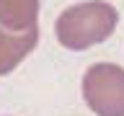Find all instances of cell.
I'll use <instances>...</instances> for the list:
<instances>
[{
    "instance_id": "7a4b0ae2",
    "label": "cell",
    "mask_w": 124,
    "mask_h": 116,
    "mask_svg": "<svg viewBox=\"0 0 124 116\" xmlns=\"http://www.w3.org/2000/svg\"><path fill=\"white\" fill-rule=\"evenodd\" d=\"M83 98L96 116H124V67L91 65L83 75Z\"/></svg>"
},
{
    "instance_id": "277c9868",
    "label": "cell",
    "mask_w": 124,
    "mask_h": 116,
    "mask_svg": "<svg viewBox=\"0 0 124 116\" xmlns=\"http://www.w3.org/2000/svg\"><path fill=\"white\" fill-rule=\"evenodd\" d=\"M39 0H0V26L8 31H26L36 26Z\"/></svg>"
},
{
    "instance_id": "6da1fadb",
    "label": "cell",
    "mask_w": 124,
    "mask_h": 116,
    "mask_svg": "<svg viewBox=\"0 0 124 116\" xmlns=\"http://www.w3.org/2000/svg\"><path fill=\"white\" fill-rule=\"evenodd\" d=\"M116 21H119V13L111 3L88 0V3H78L62 10L54 23V34L65 49L83 52V49H91L106 41L114 34Z\"/></svg>"
},
{
    "instance_id": "3957f363",
    "label": "cell",
    "mask_w": 124,
    "mask_h": 116,
    "mask_svg": "<svg viewBox=\"0 0 124 116\" xmlns=\"http://www.w3.org/2000/svg\"><path fill=\"white\" fill-rule=\"evenodd\" d=\"M39 41V29L21 31V34H5V29H0V75H8L10 70H16L21 65V59H26L31 54V49Z\"/></svg>"
}]
</instances>
